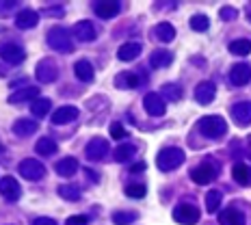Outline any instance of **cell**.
Listing matches in <instances>:
<instances>
[{
  "label": "cell",
  "instance_id": "cell-1",
  "mask_svg": "<svg viewBox=\"0 0 251 225\" xmlns=\"http://www.w3.org/2000/svg\"><path fill=\"white\" fill-rule=\"evenodd\" d=\"M184 160H186V154L180 148H165L156 156V165H158V169L165 171V174H169V171L177 169L180 165H184Z\"/></svg>",
  "mask_w": 251,
  "mask_h": 225
},
{
  "label": "cell",
  "instance_id": "cell-2",
  "mask_svg": "<svg viewBox=\"0 0 251 225\" xmlns=\"http://www.w3.org/2000/svg\"><path fill=\"white\" fill-rule=\"evenodd\" d=\"M197 128H200V132L208 139H221L223 134L227 132V124L221 115H206V117L200 119Z\"/></svg>",
  "mask_w": 251,
  "mask_h": 225
},
{
  "label": "cell",
  "instance_id": "cell-3",
  "mask_svg": "<svg viewBox=\"0 0 251 225\" xmlns=\"http://www.w3.org/2000/svg\"><path fill=\"white\" fill-rule=\"evenodd\" d=\"M48 46L56 52H63V54L72 52V48H74L72 46V35L65 28H52L48 33Z\"/></svg>",
  "mask_w": 251,
  "mask_h": 225
},
{
  "label": "cell",
  "instance_id": "cell-4",
  "mask_svg": "<svg viewBox=\"0 0 251 225\" xmlns=\"http://www.w3.org/2000/svg\"><path fill=\"white\" fill-rule=\"evenodd\" d=\"M219 174V165L212 163V160H206V163H201L200 167H195V169L191 171V180L195 182V184H210V182L217 177Z\"/></svg>",
  "mask_w": 251,
  "mask_h": 225
},
{
  "label": "cell",
  "instance_id": "cell-5",
  "mask_svg": "<svg viewBox=\"0 0 251 225\" xmlns=\"http://www.w3.org/2000/svg\"><path fill=\"white\" fill-rule=\"evenodd\" d=\"M35 76L39 78V82H44V85H48V82H54L56 76H59V67H56V63L52 59H41L37 63V67H35Z\"/></svg>",
  "mask_w": 251,
  "mask_h": 225
},
{
  "label": "cell",
  "instance_id": "cell-6",
  "mask_svg": "<svg viewBox=\"0 0 251 225\" xmlns=\"http://www.w3.org/2000/svg\"><path fill=\"white\" fill-rule=\"evenodd\" d=\"M20 174H22V177H26V180L35 182V180H41L46 174V167L39 163L37 158H24L22 163H20Z\"/></svg>",
  "mask_w": 251,
  "mask_h": 225
},
{
  "label": "cell",
  "instance_id": "cell-7",
  "mask_svg": "<svg viewBox=\"0 0 251 225\" xmlns=\"http://www.w3.org/2000/svg\"><path fill=\"white\" fill-rule=\"evenodd\" d=\"M174 219L182 225H195L200 221V210H197V206H193V203H180L174 210Z\"/></svg>",
  "mask_w": 251,
  "mask_h": 225
},
{
  "label": "cell",
  "instance_id": "cell-8",
  "mask_svg": "<svg viewBox=\"0 0 251 225\" xmlns=\"http://www.w3.org/2000/svg\"><path fill=\"white\" fill-rule=\"evenodd\" d=\"M87 158L89 160H93V163H100V160H104V156L108 154V141L104 139V137H96V139H91L87 143Z\"/></svg>",
  "mask_w": 251,
  "mask_h": 225
},
{
  "label": "cell",
  "instance_id": "cell-9",
  "mask_svg": "<svg viewBox=\"0 0 251 225\" xmlns=\"http://www.w3.org/2000/svg\"><path fill=\"white\" fill-rule=\"evenodd\" d=\"M0 195L7 201H18L20 197H22V188H20L18 180L11 175H4L2 180H0Z\"/></svg>",
  "mask_w": 251,
  "mask_h": 225
},
{
  "label": "cell",
  "instance_id": "cell-10",
  "mask_svg": "<svg viewBox=\"0 0 251 225\" xmlns=\"http://www.w3.org/2000/svg\"><path fill=\"white\" fill-rule=\"evenodd\" d=\"M251 80V65L249 63H236L229 70V82L234 87H245Z\"/></svg>",
  "mask_w": 251,
  "mask_h": 225
},
{
  "label": "cell",
  "instance_id": "cell-11",
  "mask_svg": "<svg viewBox=\"0 0 251 225\" xmlns=\"http://www.w3.org/2000/svg\"><path fill=\"white\" fill-rule=\"evenodd\" d=\"M143 106L145 111H148V115H151V117H163L167 106H165V100L160 98V93H148V96L143 98Z\"/></svg>",
  "mask_w": 251,
  "mask_h": 225
},
{
  "label": "cell",
  "instance_id": "cell-12",
  "mask_svg": "<svg viewBox=\"0 0 251 225\" xmlns=\"http://www.w3.org/2000/svg\"><path fill=\"white\" fill-rule=\"evenodd\" d=\"M0 59L11 63V65H20L26 59V52L15 44H4V46H0Z\"/></svg>",
  "mask_w": 251,
  "mask_h": 225
},
{
  "label": "cell",
  "instance_id": "cell-13",
  "mask_svg": "<svg viewBox=\"0 0 251 225\" xmlns=\"http://www.w3.org/2000/svg\"><path fill=\"white\" fill-rule=\"evenodd\" d=\"M214 96H217V87H214V82H210V80H203L195 87V102L201 104V106L210 104L214 100Z\"/></svg>",
  "mask_w": 251,
  "mask_h": 225
},
{
  "label": "cell",
  "instance_id": "cell-14",
  "mask_svg": "<svg viewBox=\"0 0 251 225\" xmlns=\"http://www.w3.org/2000/svg\"><path fill=\"white\" fill-rule=\"evenodd\" d=\"M119 9H122V2H117V0H104V2L93 4V11L102 20H113L115 15H119Z\"/></svg>",
  "mask_w": 251,
  "mask_h": 225
},
{
  "label": "cell",
  "instance_id": "cell-15",
  "mask_svg": "<svg viewBox=\"0 0 251 225\" xmlns=\"http://www.w3.org/2000/svg\"><path fill=\"white\" fill-rule=\"evenodd\" d=\"M232 117H234V122H236V125H240V128L249 125L251 124V102H247V100L236 102L232 106Z\"/></svg>",
  "mask_w": 251,
  "mask_h": 225
},
{
  "label": "cell",
  "instance_id": "cell-16",
  "mask_svg": "<svg viewBox=\"0 0 251 225\" xmlns=\"http://www.w3.org/2000/svg\"><path fill=\"white\" fill-rule=\"evenodd\" d=\"M74 37L78 39V41H96V37H98V33H96V26H93L89 20H82V22H78L76 26H74Z\"/></svg>",
  "mask_w": 251,
  "mask_h": 225
},
{
  "label": "cell",
  "instance_id": "cell-17",
  "mask_svg": "<svg viewBox=\"0 0 251 225\" xmlns=\"http://www.w3.org/2000/svg\"><path fill=\"white\" fill-rule=\"evenodd\" d=\"M39 98V89L37 87H24L18 89L9 96V104H22V102H35Z\"/></svg>",
  "mask_w": 251,
  "mask_h": 225
},
{
  "label": "cell",
  "instance_id": "cell-18",
  "mask_svg": "<svg viewBox=\"0 0 251 225\" xmlns=\"http://www.w3.org/2000/svg\"><path fill=\"white\" fill-rule=\"evenodd\" d=\"M78 117V108L76 106H61L52 113V124L54 125H63V124H70Z\"/></svg>",
  "mask_w": 251,
  "mask_h": 225
},
{
  "label": "cell",
  "instance_id": "cell-19",
  "mask_svg": "<svg viewBox=\"0 0 251 225\" xmlns=\"http://www.w3.org/2000/svg\"><path fill=\"white\" fill-rule=\"evenodd\" d=\"M37 22H39V13L37 11H30V9H26V11H20L18 18H15V26H18L20 30L35 28Z\"/></svg>",
  "mask_w": 251,
  "mask_h": 225
},
{
  "label": "cell",
  "instance_id": "cell-20",
  "mask_svg": "<svg viewBox=\"0 0 251 225\" xmlns=\"http://www.w3.org/2000/svg\"><path fill=\"white\" fill-rule=\"evenodd\" d=\"M141 50H143V48H141V44H137V41H130V44L119 46V50H117V59H119V61H124V63H130V61L139 59Z\"/></svg>",
  "mask_w": 251,
  "mask_h": 225
},
{
  "label": "cell",
  "instance_id": "cell-21",
  "mask_svg": "<svg viewBox=\"0 0 251 225\" xmlns=\"http://www.w3.org/2000/svg\"><path fill=\"white\" fill-rule=\"evenodd\" d=\"M174 63V52L169 50H154L150 56V65L154 70H163V67H169Z\"/></svg>",
  "mask_w": 251,
  "mask_h": 225
},
{
  "label": "cell",
  "instance_id": "cell-22",
  "mask_svg": "<svg viewBox=\"0 0 251 225\" xmlns=\"http://www.w3.org/2000/svg\"><path fill=\"white\" fill-rule=\"evenodd\" d=\"M74 74H76L78 80L91 82L93 76H96V72H93V65L87 59H80V61H76V65H74Z\"/></svg>",
  "mask_w": 251,
  "mask_h": 225
},
{
  "label": "cell",
  "instance_id": "cell-23",
  "mask_svg": "<svg viewBox=\"0 0 251 225\" xmlns=\"http://www.w3.org/2000/svg\"><path fill=\"white\" fill-rule=\"evenodd\" d=\"M37 128H39V124L35 119H18L13 124V132L18 137H30V134L37 132Z\"/></svg>",
  "mask_w": 251,
  "mask_h": 225
},
{
  "label": "cell",
  "instance_id": "cell-24",
  "mask_svg": "<svg viewBox=\"0 0 251 225\" xmlns=\"http://www.w3.org/2000/svg\"><path fill=\"white\" fill-rule=\"evenodd\" d=\"M232 177L240 186H251V167L247 163H236L232 169Z\"/></svg>",
  "mask_w": 251,
  "mask_h": 225
},
{
  "label": "cell",
  "instance_id": "cell-25",
  "mask_svg": "<svg viewBox=\"0 0 251 225\" xmlns=\"http://www.w3.org/2000/svg\"><path fill=\"white\" fill-rule=\"evenodd\" d=\"M219 223L221 225H245V214L236 208H227L219 214Z\"/></svg>",
  "mask_w": 251,
  "mask_h": 225
},
{
  "label": "cell",
  "instance_id": "cell-26",
  "mask_svg": "<svg viewBox=\"0 0 251 225\" xmlns=\"http://www.w3.org/2000/svg\"><path fill=\"white\" fill-rule=\"evenodd\" d=\"M56 174H59L61 177H72L78 171V160L76 158H63L56 163Z\"/></svg>",
  "mask_w": 251,
  "mask_h": 225
},
{
  "label": "cell",
  "instance_id": "cell-27",
  "mask_svg": "<svg viewBox=\"0 0 251 225\" xmlns=\"http://www.w3.org/2000/svg\"><path fill=\"white\" fill-rule=\"evenodd\" d=\"M115 85L119 89H137L139 87V76L132 72H122L115 76Z\"/></svg>",
  "mask_w": 251,
  "mask_h": 225
},
{
  "label": "cell",
  "instance_id": "cell-28",
  "mask_svg": "<svg viewBox=\"0 0 251 225\" xmlns=\"http://www.w3.org/2000/svg\"><path fill=\"white\" fill-rule=\"evenodd\" d=\"M154 33L163 44H169V41L176 39V28H174V24H169V22H160L154 28Z\"/></svg>",
  "mask_w": 251,
  "mask_h": 225
},
{
  "label": "cell",
  "instance_id": "cell-29",
  "mask_svg": "<svg viewBox=\"0 0 251 225\" xmlns=\"http://www.w3.org/2000/svg\"><path fill=\"white\" fill-rule=\"evenodd\" d=\"M35 151L41 156H52L56 154V141H52L50 137H41L37 143H35Z\"/></svg>",
  "mask_w": 251,
  "mask_h": 225
},
{
  "label": "cell",
  "instance_id": "cell-30",
  "mask_svg": "<svg viewBox=\"0 0 251 225\" xmlns=\"http://www.w3.org/2000/svg\"><path fill=\"white\" fill-rule=\"evenodd\" d=\"M160 98H163V100H169V102L182 100V87L176 85V82H167L163 87V91H160Z\"/></svg>",
  "mask_w": 251,
  "mask_h": 225
},
{
  "label": "cell",
  "instance_id": "cell-31",
  "mask_svg": "<svg viewBox=\"0 0 251 225\" xmlns=\"http://www.w3.org/2000/svg\"><path fill=\"white\" fill-rule=\"evenodd\" d=\"M50 106H52V102L48 98H37V100L30 104V113H33L35 117H44V115H48Z\"/></svg>",
  "mask_w": 251,
  "mask_h": 225
},
{
  "label": "cell",
  "instance_id": "cell-32",
  "mask_svg": "<svg viewBox=\"0 0 251 225\" xmlns=\"http://www.w3.org/2000/svg\"><path fill=\"white\" fill-rule=\"evenodd\" d=\"M134 154H137V148H134L132 143L119 145V148L115 150V160H117V163H126V160H130Z\"/></svg>",
  "mask_w": 251,
  "mask_h": 225
},
{
  "label": "cell",
  "instance_id": "cell-33",
  "mask_svg": "<svg viewBox=\"0 0 251 225\" xmlns=\"http://www.w3.org/2000/svg\"><path fill=\"white\" fill-rule=\"evenodd\" d=\"M188 24H191V28L195 30V33H206V30L210 28V20H208V15H203V13L193 15Z\"/></svg>",
  "mask_w": 251,
  "mask_h": 225
},
{
  "label": "cell",
  "instance_id": "cell-34",
  "mask_svg": "<svg viewBox=\"0 0 251 225\" xmlns=\"http://www.w3.org/2000/svg\"><path fill=\"white\" fill-rule=\"evenodd\" d=\"M229 52L236 56H247L251 52V41L249 39H236L229 44Z\"/></svg>",
  "mask_w": 251,
  "mask_h": 225
},
{
  "label": "cell",
  "instance_id": "cell-35",
  "mask_svg": "<svg viewBox=\"0 0 251 225\" xmlns=\"http://www.w3.org/2000/svg\"><path fill=\"white\" fill-rule=\"evenodd\" d=\"M59 195L63 197V200H67V201H78L80 200V191H78L76 186H72V184H61L59 186Z\"/></svg>",
  "mask_w": 251,
  "mask_h": 225
},
{
  "label": "cell",
  "instance_id": "cell-36",
  "mask_svg": "<svg viewBox=\"0 0 251 225\" xmlns=\"http://www.w3.org/2000/svg\"><path fill=\"white\" fill-rule=\"evenodd\" d=\"M139 219V214L137 212H115L113 214V223L115 225H130V223H134Z\"/></svg>",
  "mask_w": 251,
  "mask_h": 225
},
{
  "label": "cell",
  "instance_id": "cell-37",
  "mask_svg": "<svg viewBox=\"0 0 251 225\" xmlns=\"http://www.w3.org/2000/svg\"><path fill=\"white\" fill-rule=\"evenodd\" d=\"M219 206H221V193H219V191H210L206 195V210L208 212H217Z\"/></svg>",
  "mask_w": 251,
  "mask_h": 225
},
{
  "label": "cell",
  "instance_id": "cell-38",
  "mask_svg": "<svg viewBox=\"0 0 251 225\" xmlns=\"http://www.w3.org/2000/svg\"><path fill=\"white\" fill-rule=\"evenodd\" d=\"M145 193H148V188L143 184H130L126 186V195L132 197V200H141V197H145Z\"/></svg>",
  "mask_w": 251,
  "mask_h": 225
},
{
  "label": "cell",
  "instance_id": "cell-39",
  "mask_svg": "<svg viewBox=\"0 0 251 225\" xmlns=\"http://www.w3.org/2000/svg\"><path fill=\"white\" fill-rule=\"evenodd\" d=\"M111 137H113V139H117V141H122L124 137H128V134H126V130H124V125H122V124L115 122V124H111Z\"/></svg>",
  "mask_w": 251,
  "mask_h": 225
},
{
  "label": "cell",
  "instance_id": "cell-40",
  "mask_svg": "<svg viewBox=\"0 0 251 225\" xmlns=\"http://www.w3.org/2000/svg\"><path fill=\"white\" fill-rule=\"evenodd\" d=\"M18 7H20V2H13V0H9V2H0V18H7V13L15 11Z\"/></svg>",
  "mask_w": 251,
  "mask_h": 225
},
{
  "label": "cell",
  "instance_id": "cell-41",
  "mask_svg": "<svg viewBox=\"0 0 251 225\" xmlns=\"http://www.w3.org/2000/svg\"><path fill=\"white\" fill-rule=\"evenodd\" d=\"M219 15H221L223 22H227V20H234V18H236V9H234V7H223L221 11H219Z\"/></svg>",
  "mask_w": 251,
  "mask_h": 225
},
{
  "label": "cell",
  "instance_id": "cell-42",
  "mask_svg": "<svg viewBox=\"0 0 251 225\" xmlns=\"http://www.w3.org/2000/svg\"><path fill=\"white\" fill-rule=\"evenodd\" d=\"M65 225H89V219L85 217V214H76V217L67 219Z\"/></svg>",
  "mask_w": 251,
  "mask_h": 225
},
{
  "label": "cell",
  "instance_id": "cell-43",
  "mask_svg": "<svg viewBox=\"0 0 251 225\" xmlns=\"http://www.w3.org/2000/svg\"><path fill=\"white\" fill-rule=\"evenodd\" d=\"M33 225H56V221L50 219V217H39V219H35Z\"/></svg>",
  "mask_w": 251,
  "mask_h": 225
},
{
  "label": "cell",
  "instance_id": "cell-44",
  "mask_svg": "<svg viewBox=\"0 0 251 225\" xmlns=\"http://www.w3.org/2000/svg\"><path fill=\"white\" fill-rule=\"evenodd\" d=\"M145 169H148V165H145V163H137V165H132V169H130V174H143Z\"/></svg>",
  "mask_w": 251,
  "mask_h": 225
},
{
  "label": "cell",
  "instance_id": "cell-45",
  "mask_svg": "<svg viewBox=\"0 0 251 225\" xmlns=\"http://www.w3.org/2000/svg\"><path fill=\"white\" fill-rule=\"evenodd\" d=\"M0 76H4V67H0Z\"/></svg>",
  "mask_w": 251,
  "mask_h": 225
},
{
  "label": "cell",
  "instance_id": "cell-46",
  "mask_svg": "<svg viewBox=\"0 0 251 225\" xmlns=\"http://www.w3.org/2000/svg\"><path fill=\"white\" fill-rule=\"evenodd\" d=\"M249 156H251V143H249Z\"/></svg>",
  "mask_w": 251,
  "mask_h": 225
},
{
  "label": "cell",
  "instance_id": "cell-47",
  "mask_svg": "<svg viewBox=\"0 0 251 225\" xmlns=\"http://www.w3.org/2000/svg\"><path fill=\"white\" fill-rule=\"evenodd\" d=\"M0 154H2V145H0Z\"/></svg>",
  "mask_w": 251,
  "mask_h": 225
},
{
  "label": "cell",
  "instance_id": "cell-48",
  "mask_svg": "<svg viewBox=\"0 0 251 225\" xmlns=\"http://www.w3.org/2000/svg\"><path fill=\"white\" fill-rule=\"evenodd\" d=\"M247 15H249V20H251V11H249V13H247Z\"/></svg>",
  "mask_w": 251,
  "mask_h": 225
}]
</instances>
